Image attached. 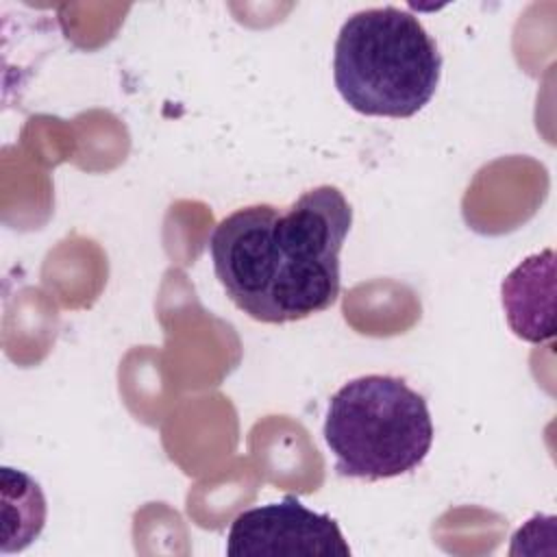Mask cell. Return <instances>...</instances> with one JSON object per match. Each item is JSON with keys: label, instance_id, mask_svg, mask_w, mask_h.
<instances>
[{"label": "cell", "instance_id": "6da1fadb", "mask_svg": "<svg viewBox=\"0 0 557 557\" xmlns=\"http://www.w3.org/2000/svg\"><path fill=\"white\" fill-rule=\"evenodd\" d=\"M352 207L335 185L300 194L285 211L248 205L222 218L209 237L213 272L248 318L298 322L335 305L339 252Z\"/></svg>", "mask_w": 557, "mask_h": 557}, {"label": "cell", "instance_id": "7a4b0ae2", "mask_svg": "<svg viewBox=\"0 0 557 557\" xmlns=\"http://www.w3.org/2000/svg\"><path fill=\"white\" fill-rule=\"evenodd\" d=\"M442 54L422 22L400 7L352 13L333 48V81L344 102L376 117H411L435 96Z\"/></svg>", "mask_w": 557, "mask_h": 557}, {"label": "cell", "instance_id": "3957f363", "mask_svg": "<svg viewBox=\"0 0 557 557\" xmlns=\"http://www.w3.org/2000/svg\"><path fill=\"white\" fill-rule=\"evenodd\" d=\"M433 433L424 396L389 374L344 383L329 400L322 429L337 474L366 481L416 470L431 450Z\"/></svg>", "mask_w": 557, "mask_h": 557}, {"label": "cell", "instance_id": "277c9868", "mask_svg": "<svg viewBox=\"0 0 557 557\" xmlns=\"http://www.w3.org/2000/svg\"><path fill=\"white\" fill-rule=\"evenodd\" d=\"M228 557H348L350 546L329 513L287 494L239 511L226 533Z\"/></svg>", "mask_w": 557, "mask_h": 557}, {"label": "cell", "instance_id": "5b68a950", "mask_svg": "<svg viewBox=\"0 0 557 557\" xmlns=\"http://www.w3.org/2000/svg\"><path fill=\"white\" fill-rule=\"evenodd\" d=\"M509 329L524 342L542 344L555 335V252L527 257L500 285Z\"/></svg>", "mask_w": 557, "mask_h": 557}, {"label": "cell", "instance_id": "8992f818", "mask_svg": "<svg viewBox=\"0 0 557 557\" xmlns=\"http://www.w3.org/2000/svg\"><path fill=\"white\" fill-rule=\"evenodd\" d=\"M46 524V498L35 479L2 468V553H20L39 537Z\"/></svg>", "mask_w": 557, "mask_h": 557}]
</instances>
